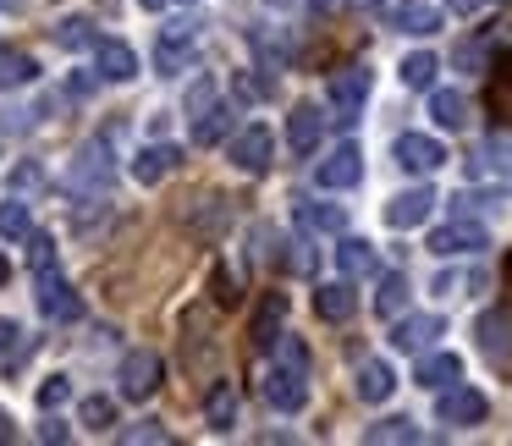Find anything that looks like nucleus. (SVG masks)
I'll use <instances>...</instances> for the list:
<instances>
[{
	"label": "nucleus",
	"instance_id": "nucleus-6",
	"mask_svg": "<svg viewBox=\"0 0 512 446\" xmlns=\"http://www.w3.org/2000/svg\"><path fill=\"white\" fill-rule=\"evenodd\" d=\"M265 402L281 413H298L303 402H309V380H303V369L292 364H270L265 369Z\"/></svg>",
	"mask_w": 512,
	"mask_h": 446
},
{
	"label": "nucleus",
	"instance_id": "nucleus-14",
	"mask_svg": "<svg viewBox=\"0 0 512 446\" xmlns=\"http://www.w3.org/2000/svg\"><path fill=\"white\" fill-rule=\"evenodd\" d=\"M314 182H320V188H358V182H364V155H358V144H342L331 160H320Z\"/></svg>",
	"mask_w": 512,
	"mask_h": 446
},
{
	"label": "nucleus",
	"instance_id": "nucleus-10",
	"mask_svg": "<svg viewBox=\"0 0 512 446\" xmlns=\"http://www.w3.org/2000/svg\"><path fill=\"white\" fill-rule=\"evenodd\" d=\"M226 221H232V204L221 199V193H204V199H193L188 204V215H182V226H188L193 237H199V243H215V237L226 232Z\"/></svg>",
	"mask_w": 512,
	"mask_h": 446
},
{
	"label": "nucleus",
	"instance_id": "nucleus-38",
	"mask_svg": "<svg viewBox=\"0 0 512 446\" xmlns=\"http://www.w3.org/2000/svg\"><path fill=\"white\" fill-rule=\"evenodd\" d=\"M485 39H463V45H457V67L463 72H485Z\"/></svg>",
	"mask_w": 512,
	"mask_h": 446
},
{
	"label": "nucleus",
	"instance_id": "nucleus-15",
	"mask_svg": "<svg viewBox=\"0 0 512 446\" xmlns=\"http://www.w3.org/2000/svg\"><path fill=\"white\" fill-rule=\"evenodd\" d=\"M353 309H358V292H353V281H347V276L314 287V314H320V320L342 325V320H353Z\"/></svg>",
	"mask_w": 512,
	"mask_h": 446
},
{
	"label": "nucleus",
	"instance_id": "nucleus-28",
	"mask_svg": "<svg viewBox=\"0 0 512 446\" xmlns=\"http://www.w3.org/2000/svg\"><path fill=\"white\" fill-rule=\"evenodd\" d=\"M204 419H210V430H232V419H237V391L226 386V380H215V391L204 397Z\"/></svg>",
	"mask_w": 512,
	"mask_h": 446
},
{
	"label": "nucleus",
	"instance_id": "nucleus-5",
	"mask_svg": "<svg viewBox=\"0 0 512 446\" xmlns=\"http://www.w3.org/2000/svg\"><path fill=\"white\" fill-rule=\"evenodd\" d=\"M474 342L485 358H496V364H507L512 358V309L507 303H496V309H485L474 320Z\"/></svg>",
	"mask_w": 512,
	"mask_h": 446
},
{
	"label": "nucleus",
	"instance_id": "nucleus-32",
	"mask_svg": "<svg viewBox=\"0 0 512 446\" xmlns=\"http://www.w3.org/2000/svg\"><path fill=\"white\" fill-rule=\"evenodd\" d=\"M28 232H34V221H28V204L6 199V204H0V237H6V243H23Z\"/></svg>",
	"mask_w": 512,
	"mask_h": 446
},
{
	"label": "nucleus",
	"instance_id": "nucleus-16",
	"mask_svg": "<svg viewBox=\"0 0 512 446\" xmlns=\"http://www.w3.org/2000/svg\"><path fill=\"white\" fill-rule=\"evenodd\" d=\"M435 336H441V314H408V320H397V331H391V347H397V353H424Z\"/></svg>",
	"mask_w": 512,
	"mask_h": 446
},
{
	"label": "nucleus",
	"instance_id": "nucleus-23",
	"mask_svg": "<svg viewBox=\"0 0 512 446\" xmlns=\"http://www.w3.org/2000/svg\"><path fill=\"white\" fill-rule=\"evenodd\" d=\"M193 56H199V50H193L188 28H171V34L155 45V67H160V72H182V67H193Z\"/></svg>",
	"mask_w": 512,
	"mask_h": 446
},
{
	"label": "nucleus",
	"instance_id": "nucleus-20",
	"mask_svg": "<svg viewBox=\"0 0 512 446\" xmlns=\"http://www.w3.org/2000/svg\"><path fill=\"white\" fill-rule=\"evenodd\" d=\"M413 380L430 386V391H441V386H452V380H463V358L457 353H424L419 369H413Z\"/></svg>",
	"mask_w": 512,
	"mask_h": 446
},
{
	"label": "nucleus",
	"instance_id": "nucleus-7",
	"mask_svg": "<svg viewBox=\"0 0 512 446\" xmlns=\"http://www.w3.org/2000/svg\"><path fill=\"white\" fill-rule=\"evenodd\" d=\"M34 303H39V314H45V320H78V314H83V298L56 276V265L39 270V292H34Z\"/></svg>",
	"mask_w": 512,
	"mask_h": 446
},
{
	"label": "nucleus",
	"instance_id": "nucleus-36",
	"mask_svg": "<svg viewBox=\"0 0 512 446\" xmlns=\"http://www.w3.org/2000/svg\"><path fill=\"white\" fill-rule=\"evenodd\" d=\"M111 419H116L111 397H83V424H89V430H105Z\"/></svg>",
	"mask_w": 512,
	"mask_h": 446
},
{
	"label": "nucleus",
	"instance_id": "nucleus-34",
	"mask_svg": "<svg viewBox=\"0 0 512 446\" xmlns=\"http://www.w3.org/2000/svg\"><path fill=\"white\" fill-rule=\"evenodd\" d=\"M369 446H386V441H419V430H413V419H380L364 430Z\"/></svg>",
	"mask_w": 512,
	"mask_h": 446
},
{
	"label": "nucleus",
	"instance_id": "nucleus-22",
	"mask_svg": "<svg viewBox=\"0 0 512 446\" xmlns=\"http://www.w3.org/2000/svg\"><path fill=\"white\" fill-rule=\"evenodd\" d=\"M391 28H397V34H435V28H441V12H435L430 0H402L397 12H391Z\"/></svg>",
	"mask_w": 512,
	"mask_h": 446
},
{
	"label": "nucleus",
	"instance_id": "nucleus-12",
	"mask_svg": "<svg viewBox=\"0 0 512 446\" xmlns=\"http://www.w3.org/2000/svg\"><path fill=\"white\" fill-rule=\"evenodd\" d=\"M116 182V166H111V155H105V144L94 138V144H83L78 149V160H72V188H111Z\"/></svg>",
	"mask_w": 512,
	"mask_h": 446
},
{
	"label": "nucleus",
	"instance_id": "nucleus-51",
	"mask_svg": "<svg viewBox=\"0 0 512 446\" xmlns=\"http://www.w3.org/2000/svg\"><path fill=\"white\" fill-rule=\"evenodd\" d=\"M144 6H149V12H155V6H166V0H144Z\"/></svg>",
	"mask_w": 512,
	"mask_h": 446
},
{
	"label": "nucleus",
	"instance_id": "nucleus-33",
	"mask_svg": "<svg viewBox=\"0 0 512 446\" xmlns=\"http://www.w3.org/2000/svg\"><path fill=\"white\" fill-rule=\"evenodd\" d=\"M56 45H67V50H94V45H100V34H94L89 17H67V23L56 28Z\"/></svg>",
	"mask_w": 512,
	"mask_h": 446
},
{
	"label": "nucleus",
	"instance_id": "nucleus-35",
	"mask_svg": "<svg viewBox=\"0 0 512 446\" xmlns=\"http://www.w3.org/2000/svg\"><path fill=\"white\" fill-rule=\"evenodd\" d=\"M28 265H34V276H39V270H50V265H56V243H50V237L45 232H28Z\"/></svg>",
	"mask_w": 512,
	"mask_h": 446
},
{
	"label": "nucleus",
	"instance_id": "nucleus-26",
	"mask_svg": "<svg viewBox=\"0 0 512 446\" xmlns=\"http://www.w3.org/2000/svg\"><path fill=\"white\" fill-rule=\"evenodd\" d=\"M391 386H397L391 364H380V358H364V364H358V397L364 402H386Z\"/></svg>",
	"mask_w": 512,
	"mask_h": 446
},
{
	"label": "nucleus",
	"instance_id": "nucleus-48",
	"mask_svg": "<svg viewBox=\"0 0 512 446\" xmlns=\"http://www.w3.org/2000/svg\"><path fill=\"white\" fill-rule=\"evenodd\" d=\"M12 435H17V430H12V419H6V413H0V441H12Z\"/></svg>",
	"mask_w": 512,
	"mask_h": 446
},
{
	"label": "nucleus",
	"instance_id": "nucleus-47",
	"mask_svg": "<svg viewBox=\"0 0 512 446\" xmlns=\"http://www.w3.org/2000/svg\"><path fill=\"white\" fill-rule=\"evenodd\" d=\"M12 336H17V325H12V320H0V353L12 347Z\"/></svg>",
	"mask_w": 512,
	"mask_h": 446
},
{
	"label": "nucleus",
	"instance_id": "nucleus-50",
	"mask_svg": "<svg viewBox=\"0 0 512 446\" xmlns=\"http://www.w3.org/2000/svg\"><path fill=\"white\" fill-rule=\"evenodd\" d=\"M6 276H12V265H6V254H0V287H6Z\"/></svg>",
	"mask_w": 512,
	"mask_h": 446
},
{
	"label": "nucleus",
	"instance_id": "nucleus-45",
	"mask_svg": "<svg viewBox=\"0 0 512 446\" xmlns=\"http://www.w3.org/2000/svg\"><path fill=\"white\" fill-rule=\"evenodd\" d=\"M309 6H314V17H331V12H342L347 0H309Z\"/></svg>",
	"mask_w": 512,
	"mask_h": 446
},
{
	"label": "nucleus",
	"instance_id": "nucleus-42",
	"mask_svg": "<svg viewBox=\"0 0 512 446\" xmlns=\"http://www.w3.org/2000/svg\"><path fill=\"white\" fill-rule=\"evenodd\" d=\"M237 94H243V100H270L276 83H270V78H237Z\"/></svg>",
	"mask_w": 512,
	"mask_h": 446
},
{
	"label": "nucleus",
	"instance_id": "nucleus-53",
	"mask_svg": "<svg viewBox=\"0 0 512 446\" xmlns=\"http://www.w3.org/2000/svg\"><path fill=\"white\" fill-rule=\"evenodd\" d=\"M507 188H512V166H507Z\"/></svg>",
	"mask_w": 512,
	"mask_h": 446
},
{
	"label": "nucleus",
	"instance_id": "nucleus-4",
	"mask_svg": "<svg viewBox=\"0 0 512 446\" xmlns=\"http://www.w3.org/2000/svg\"><path fill=\"white\" fill-rule=\"evenodd\" d=\"M490 413V402H485V391H474V386H441V397H435V419L441 424H479Z\"/></svg>",
	"mask_w": 512,
	"mask_h": 446
},
{
	"label": "nucleus",
	"instance_id": "nucleus-8",
	"mask_svg": "<svg viewBox=\"0 0 512 446\" xmlns=\"http://www.w3.org/2000/svg\"><path fill=\"white\" fill-rule=\"evenodd\" d=\"M391 155H397V166L413 171V177H430V171L446 166V149L435 144V138H424V133H402Z\"/></svg>",
	"mask_w": 512,
	"mask_h": 446
},
{
	"label": "nucleus",
	"instance_id": "nucleus-19",
	"mask_svg": "<svg viewBox=\"0 0 512 446\" xmlns=\"http://www.w3.org/2000/svg\"><path fill=\"white\" fill-rule=\"evenodd\" d=\"M281 320H287V298H281V292H265V303H259V314H254V347H259V353L276 347Z\"/></svg>",
	"mask_w": 512,
	"mask_h": 446
},
{
	"label": "nucleus",
	"instance_id": "nucleus-52",
	"mask_svg": "<svg viewBox=\"0 0 512 446\" xmlns=\"http://www.w3.org/2000/svg\"><path fill=\"white\" fill-rule=\"evenodd\" d=\"M270 6H292V0H270Z\"/></svg>",
	"mask_w": 512,
	"mask_h": 446
},
{
	"label": "nucleus",
	"instance_id": "nucleus-46",
	"mask_svg": "<svg viewBox=\"0 0 512 446\" xmlns=\"http://www.w3.org/2000/svg\"><path fill=\"white\" fill-rule=\"evenodd\" d=\"M446 6H452V12H463V17H468V12H479V6H485V0H446Z\"/></svg>",
	"mask_w": 512,
	"mask_h": 446
},
{
	"label": "nucleus",
	"instance_id": "nucleus-18",
	"mask_svg": "<svg viewBox=\"0 0 512 446\" xmlns=\"http://www.w3.org/2000/svg\"><path fill=\"white\" fill-rule=\"evenodd\" d=\"M226 138H232V111H226L221 100H210L199 116H193V144L215 149V144H226Z\"/></svg>",
	"mask_w": 512,
	"mask_h": 446
},
{
	"label": "nucleus",
	"instance_id": "nucleus-24",
	"mask_svg": "<svg viewBox=\"0 0 512 446\" xmlns=\"http://www.w3.org/2000/svg\"><path fill=\"white\" fill-rule=\"evenodd\" d=\"M380 259H375V248L364 243V237H342V248H336V270H342L347 281H358V276H369Z\"/></svg>",
	"mask_w": 512,
	"mask_h": 446
},
{
	"label": "nucleus",
	"instance_id": "nucleus-49",
	"mask_svg": "<svg viewBox=\"0 0 512 446\" xmlns=\"http://www.w3.org/2000/svg\"><path fill=\"white\" fill-rule=\"evenodd\" d=\"M358 6H364V12H380V6H386V0H358Z\"/></svg>",
	"mask_w": 512,
	"mask_h": 446
},
{
	"label": "nucleus",
	"instance_id": "nucleus-25",
	"mask_svg": "<svg viewBox=\"0 0 512 446\" xmlns=\"http://www.w3.org/2000/svg\"><path fill=\"white\" fill-rule=\"evenodd\" d=\"M298 226H303V232H347V210H342V204L303 199L298 204Z\"/></svg>",
	"mask_w": 512,
	"mask_h": 446
},
{
	"label": "nucleus",
	"instance_id": "nucleus-11",
	"mask_svg": "<svg viewBox=\"0 0 512 446\" xmlns=\"http://www.w3.org/2000/svg\"><path fill=\"white\" fill-rule=\"evenodd\" d=\"M94 72H100V83H133L138 78V56L127 39H100L94 45Z\"/></svg>",
	"mask_w": 512,
	"mask_h": 446
},
{
	"label": "nucleus",
	"instance_id": "nucleus-55",
	"mask_svg": "<svg viewBox=\"0 0 512 446\" xmlns=\"http://www.w3.org/2000/svg\"><path fill=\"white\" fill-rule=\"evenodd\" d=\"M0 6H12V0H0Z\"/></svg>",
	"mask_w": 512,
	"mask_h": 446
},
{
	"label": "nucleus",
	"instance_id": "nucleus-37",
	"mask_svg": "<svg viewBox=\"0 0 512 446\" xmlns=\"http://www.w3.org/2000/svg\"><path fill=\"white\" fill-rule=\"evenodd\" d=\"M490 111L501 116V122H512V67L496 78V89H490Z\"/></svg>",
	"mask_w": 512,
	"mask_h": 446
},
{
	"label": "nucleus",
	"instance_id": "nucleus-30",
	"mask_svg": "<svg viewBox=\"0 0 512 446\" xmlns=\"http://www.w3.org/2000/svg\"><path fill=\"white\" fill-rule=\"evenodd\" d=\"M39 67L34 56H23V50H0V89H23V83H34Z\"/></svg>",
	"mask_w": 512,
	"mask_h": 446
},
{
	"label": "nucleus",
	"instance_id": "nucleus-31",
	"mask_svg": "<svg viewBox=\"0 0 512 446\" xmlns=\"http://www.w3.org/2000/svg\"><path fill=\"white\" fill-rule=\"evenodd\" d=\"M435 72H441V61H435L430 50H413V56L402 61V83H408V89H435Z\"/></svg>",
	"mask_w": 512,
	"mask_h": 446
},
{
	"label": "nucleus",
	"instance_id": "nucleus-3",
	"mask_svg": "<svg viewBox=\"0 0 512 446\" xmlns=\"http://www.w3.org/2000/svg\"><path fill=\"white\" fill-rule=\"evenodd\" d=\"M331 111H336V122H358V111H364V100H369V67H342L331 78Z\"/></svg>",
	"mask_w": 512,
	"mask_h": 446
},
{
	"label": "nucleus",
	"instance_id": "nucleus-40",
	"mask_svg": "<svg viewBox=\"0 0 512 446\" xmlns=\"http://www.w3.org/2000/svg\"><path fill=\"white\" fill-rule=\"evenodd\" d=\"M254 50L270 61V67H281V61H287V39H276V34H259V28H254Z\"/></svg>",
	"mask_w": 512,
	"mask_h": 446
},
{
	"label": "nucleus",
	"instance_id": "nucleus-1",
	"mask_svg": "<svg viewBox=\"0 0 512 446\" xmlns=\"http://www.w3.org/2000/svg\"><path fill=\"white\" fill-rule=\"evenodd\" d=\"M226 155H232V166L237 171H270V155H276V133H270L265 122H248L243 133H232L226 138Z\"/></svg>",
	"mask_w": 512,
	"mask_h": 446
},
{
	"label": "nucleus",
	"instance_id": "nucleus-29",
	"mask_svg": "<svg viewBox=\"0 0 512 446\" xmlns=\"http://www.w3.org/2000/svg\"><path fill=\"white\" fill-rule=\"evenodd\" d=\"M408 309V276L402 270H391V276H380V292H375V314L380 320H391V314Z\"/></svg>",
	"mask_w": 512,
	"mask_h": 446
},
{
	"label": "nucleus",
	"instance_id": "nucleus-9",
	"mask_svg": "<svg viewBox=\"0 0 512 446\" xmlns=\"http://www.w3.org/2000/svg\"><path fill=\"white\" fill-rule=\"evenodd\" d=\"M479 248H490V237H485V226H479V221H452V226H435V237H430V254H441V259L479 254Z\"/></svg>",
	"mask_w": 512,
	"mask_h": 446
},
{
	"label": "nucleus",
	"instance_id": "nucleus-39",
	"mask_svg": "<svg viewBox=\"0 0 512 446\" xmlns=\"http://www.w3.org/2000/svg\"><path fill=\"white\" fill-rule=\"evenodd\" d=\"M72 397V386H67V375H50L45 386H39V408H61V402Z\"/></svg>",
	"mask_w": 512,
	"mask_h": 446
},
{
	"label": "nucleus",
	"instance_id": "nucleus-21",
	"mask_svg": "<svg viewBox=\"0 0 512 446\" xmlns=\"http://www.w3.org/2000/svg\"><path fill=\"white\" fill-rule=\"evenodd\" d=\"M325 133V116L314 111V105H298V111L287 116V144L298 149V155H314V144H320Z\"/></svg>",
	"mask_w": 512,
	"mask_h": 446
},
{
	"label": "nucleus",
	"instance_id": "nucleus-27",
	"mask_svg": "<svg viewBox=\"0 0 512 446\" xmlns=\"http://www.w3.org/2000/svg\"><path fill=\"white\" fill-rule=\"evenodd\" d=\"M430 116H435V127H446V133H463L468 127V100L452 94V89H435L430 94Z\"/></svg>",
	"mask_w": 512,
	"mask_h": 446
},
{
	"label": "nucleus",
	"instance_id": "nucleus-13",
	"mask_svg": "<svg viewBox=\"0 0 512 446\" xmlns=\"http://www.w3.org/2000/svg\"><path fill=\"white\" fill-rule=\"evenodd\" d=\"M430 215H435V188H408V193H397V199L386 204V226H397V232L424 226Z\"/></svg>",
	"mask_w": 512,
	"mask_h": 446
},
{
	"label": "nucleus",
	"instance_id": "nucleus-44",
	"mask_svg": "<svg viewBox=\"0 0 512 446\" xmlns=\"http://www.w3.org/2000/svg\"><path fill=\"white\" fill-rule=\"evenodd\" d=\"M12 188H45V171H39V166H17L12 171Z\"/></svg>",
	"mask_w": 512,
	"mask_h": 446
},
{
	"label": "nucleus",
	"instance_id": "nucleus-2",
	"mask_svg": "<svg viewBox=\"0 0 512 446\" xmlns=\"http://www.w3.org/2000/svg\"><path fill=\"white\" fill-rule=\"evenodd\" d=\"M160 375H166V358L149 353V347H133L122 358V397L127 402H149L160 391Z\"/></svg>",
	"mask_w": 512,
	"mask_h": 446
},
{
	"label": "nucleus",
	"instance_id": "nucleus-43",
	"mask_svg": "<svg viewBox=\"0 0 512 446\" xmlns=\"http://www.w3.org/2000/svg\"><path fill=\"white\" fill-rule=\"evenodd\" d=\"M122 441H171V430H160V424H133V430H122Z\"/></svg>",
	"mask_w": 512,
	"mask_h": 446
},
{
	"label": "nucleus",
	"instance_id": "nucleus-41",
	"mask_svg": "<svg viewBox=\"0 0 512 446\" xmlns=\"http://www.w3.org/2000/svg\"><path fill=\"white\" fill-rule=\"evenodd\" d=\"M210 292L221 298V309H232V303H237V281H232V270H221V265H215V276H210Z\"/></svg>",
	"mask_w": 512,
	"mask_h": 446
},
{
	"label": "nucleus",
	"instance_id": "nucleus-17",
	"mask_svg": "<svg viewBox=\"0 0 512 446\" xmlns=\"http://www.w3.org/2000/svg\"><path fill=\"white\" fill-rule=\"evenodd\" d=\"M177 160H182V149H177V144H149V149H138L133 177L144 182V188H155V182H166L171 171H177Z\"/></svg>",
	"mask_w": 512,
	"mask_h": 446
},
{
	"label": "nucleus",
	"instance_id": "nucleus-54",
	"mask_svg": "<svg viewBox=\"0 0 512 446\" xmlns=\"http://www.w3.org/2000/svg\"><path fill=\"white\" fill-rule=\"evenodd\" d=\"M177 6H193V0H177Z\"/></svg>",
	"mask_w": 512,
	"mask_h": 446
}]
</instances>
